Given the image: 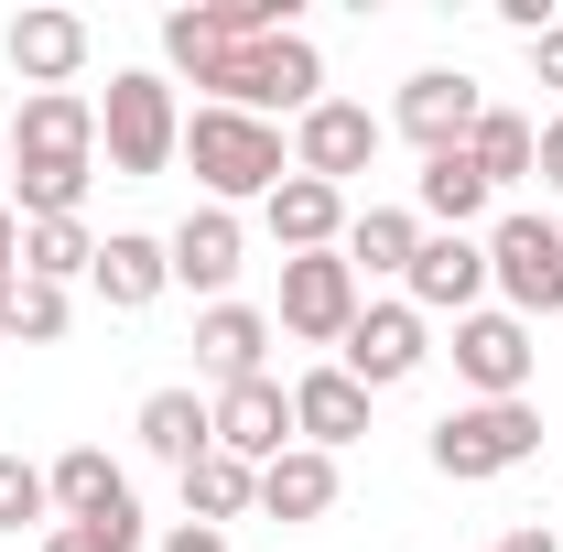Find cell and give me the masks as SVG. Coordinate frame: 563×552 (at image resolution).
Returning a JSON list of instances; mask_svg holds the SVG:
<instances>
[{"label": "cell", "mask_w": 563, "mask_h": 552, "mask_svg": "<svg viewBox=\"0 0 563 552\" xmlns=\"http://www.w3.org/2000/svg\"><path fill=\"white\" fill-rule=\"evenodd\" d=\"M163 55L196 76V87H217V109H314V87H325V66H314V44L303 33H261V44H228L207 11H163Z\"/></svg>", "instance_id": "1"}, {"label": "cell", "mask_w": 563, "mask_h": 552, "mask_svg": "<svg viewBox=\"0 0 563 552\" xmlns=\"http://www.w3.org/2000/svg\"><path fill=\"white\" fill-rule=\"evenodd\" d=\"M87 174H98V109H87L76 87L22 98V120H11V185H22V217H33V228H44V217H76Z\"/></svg>", "instance_id": "2"}, {"label": "cell", "mask_w": 563, "mask_h": 552, "mask_svg": "<svg viewBox=\"0 0 563 552\" xmlns=\"http://www.w3.org/2000/svg\"><path fill=\"white\" fill-rule=\"evenodd\" d=\"M98 152H109V174L120 185H152L174 152H185V120H174V87L152 66L109 76V98H98Z\"/></svg>", "instance_id": "3"}, {"label": "cell", "mask_w": 563, "mask_h": 552, "mask_svg": "<svg viewBox=\"0 0 563 552\" xmlns=\"http://www.w3.org/2000/svg\"><path fill=\"white\" fill-rule=\"evenodd\" d=\"M185 152H196V174H207V196H272L282 174H292V152H282L272 120H250V109H196L185 120Z\"/></svg>", "instance_id": "4"}, {"label": "cell", "mask_w": 563, "mask_h": 552, "mask_svg": "<svg viewBox=\"0 0 563 552\" xmlns=\"http://www.w3.org/2000/svg\"><path fill=\"white\" fill-rule=\"evenodd\" d=\"M520 455H542V412L531 401H466L433 422V466L444 477H509Z\"/></svg>", "instance_id": "5"}, {"label": "cell", "mask_w": 563, "mask_h": 552, "mask_svg": "<svg viewBox=\"0 0 563 552\" xmlns=\"http://www.w3.org/2000/svg\"><path fill=\"white\" fill-rule=\"evenodd\" d=\"M488 281L520 314H563V228L553 217H498L488 228Z\"/></svg>", "instance_id": "6"}, {"label": "cell", "mask_w": 563, "mask_h": 552, "mask_svg": "<svg viewBox=\"0 0 563 552\" xmlns=\"http://www.w3.org/2000/svg\"><path fill=\"white\" fill-rule=\"evenodd\" d=\"M44 487H55V509H66L76 531H109L120 552H141V498H131V477H120L98 444H76V455H66Z\"/></svg>", "instance_id": "7"}, {"label": "cell", "mask_w": 563, "mask_h": 552, "mask_svg": "<svg viewBox=\"0 0 563 552\" xmlns=\"http://www.w3.org/2000/svg\"><path fill=\"white\" fill-rule=\"evenodd\" d=\"M282 325L314 336V346H347V325H357V272L336 261V250L282 261Z\"/></svg>", "instance_id": "8"}, {"label": "cell", "mask_w": 563, "mask_h": 552, "mask_svg": "<svg viewBox=\"0 0 563 552\" xmlns=\"http://www.w3.org/2000/svg\"><path fill=\"white\" fill-rule=\"evenodd\" d=\"M531 325L520 314H455V379L477 390V401H520V379H531Z\"/></svg>", "instance_id": "9"}, {"label": "cell", "mask_w": 563, "mask_h": 552, "mask_svg": "<svg viewBox=\"0 0 563 552\" xmlns=\"http://www.w3.org/2000/svg\"><path fill=\"white\" fill-rule=\"evenodd\" d=\"M422 357V314L412 303H357V325H347V346H336V368H347L357 390H390V379H412Z\"/></svg>", "instance_id": "10"}, {"label": "cell", "mask_w": 563, "mask_h": 552, "mask_svg": "<svg viewBox=\"0 0 563 552\" xmlns=\"http://www.w3.org/2000/svg\"><path fill=\"white\" fill-rule=\"evenodd\" d=\"M217 455H239V466L292 455V390H282L272 368H261V379H239V390H217Z\"/></svg>", "instance_id": "11"}, {"label": "cell", "mask_w": 563, "mask_h": 552, "mask_svg": "<svg viewBox=\"0 0 563 552\" xmlns=\"http://www.w3.org/2000/svg\"><path fill=\"white\" fill-rule=\"evenodd\" d=\"M477 120H488V98H477V76H455V66H422L412 87H401V131L422 141V163H433V152H466Z\"/></svg>", "instance_id": "12"}, {"label": "cell", "mask_w": 563, "mask_h": 552, "mask_svg": "<svg viewBox=\"0 0 563 552\" xmlns=\"http://www.w3.org/2000/svg\"><path fill=\"white\" fill-rule=\"evenodd\" d=\"M368 152H379V120L347 109V98H314V109H303V131H292V174L336 185V174H357Z\"/></svg>", "instance_id": "13"}, {"label": "cell", "mask_w": 563, "mask_h": 552, "mask_svg": "<svg viewBox=\"0 0 563 552\" xmlns=\"http://www.w3.org/2000/svg\"><path fill=\"white\" fill-rule=\"evenodd\" d=\"M401 281H412V314H466L488 292V250L477 239H422Z\"/></svg>", "instance_id": "14"}, {"label": "cell", "mask_w": 563, "mask_h": 552, "mask_svg": "<svg viewBox=\"0 0 563 552\" xmlns=\"http://www.w3.org/2000/svg\"><path fill=\"white\" fill-rule=\"evenodd\" d=\"M292 433L314 444V455H336L368 433V390H357L347 368H314V379H292Z\"/></svg>", "instance_id": "15"}, {"label": "cell", "mask_w": 563, "mask_h": 552, "mask_svg": "<svg viewBox=\"0 0 563 552\" xmlns=\"http://www.w3.org/2000/svg\"><path fill=\"white\" fill-rule=\"evenodd\" d=\"M163 261H174V281H196V292H228V281H239V217L196 207L174 239H163Z\"/></svg>", "instance_id": "16"}, {"label": "cell", "mask_w": 563, "mask_h": 552, "mask_svg": "<svg viewBox=\"0 0 563 552\" xmlns=\"http://www.w3.org/2000/svg\"><path fill=\"white\" fill-rule=\"evenodd\" d=\"M11 66L33 76V98L66 87V76L87 66V22H76V11H22V22H11Z\"/></svg>", "instance_id": "17"}, {"label": "cell", "mask_w": 563, "mask_h": 552, "mask_svg": "<svg viewBox=\"0 0 563 552\" xmlns=\"http://www.w3.org/2000/svg\"><path fill=\"white\" fill-rule=\"evenodd\" d=\"M336 228H347V196L336 185H314V174H282L272 185V239L303 261V250H336Z\"/></svg>", "instance_id": "18"}, {"label": "cell", "mask_w": 563, "mask_h": 552, "mask_svg": "<svg viewBox=\"0 0 563 552\" xmlns=\"http://www.w3.org/2000/svg\"><path fill=\"white\" fill-rule=\"evenodd\" d=\"M141 444H152L163 466L217 455V401H196V390H152V401H141Z\"/></svg>", "instance_id": "19"}, {"label": "cell", "mask_w": 563, "mask_h": 552, "mask_svg": "<svg viewBox=\"0 0 563 552\" xmlns=\"http://www.w3.org/2000/svg\"><path fill=\"white\" fill-rule=\"evenodd\" d=\"M261 509H272V520H325V509H336V455H314V444L272 455V466H261Z\"/></svg>", "instance_id": "20"}, {"label": "cell", "mask_w": 563, "mask_h": 552, "mask_svg": "<svg viewBox=\"0 0 563 552\" xmlns=\"http://www.w3.org/2000/svg\"><path fill=\"white\" fill-rule=\"evenodd\" d=\"M261 346H272V325H261L250 303H207V325H196V357L217 368V390L261 379Z\"/></svg>", "instance_id": "21"}, {"label": "cell", "mask_w": 563, "mask_h": 552, "mask_svg": "<svg viewBox=\"0 0 563 552\" xmlns=\"http://www.w3.org/2000/svg\"><path fill=\"white\" fill-rule=\"evenodd\" d=\"M87 281H98L120 314H141V303L174 281V261H163V239H98V272H87Z\"/></svg>", "instance_id": "22"}, {"label": "cell", "mask_w": 563, "mask_h": 552, "mask_svg": "<svg viewBox=\"0 0 563 552\" xmlns=\"http://www.w3.org/2000/svg\"><path fill=\"white\" fill-rule=\"evenodd\" d=\"M422 217H433L444 239H466V217H488V174H477L466 152H433V163H422Z\"/></svg>", "instance_id": "23"}, {"label": "cell", "mask_w": 563, "mask_h": 552, "mask_svg": "<svg viewBox=\"0 0 563 552\" xmlns=\"http://www.w3.org/2000/svg\"><path fill=\"white\" fill-rule=\"evenodd\" d=\"M250 498H261V466H239V455H196V466H185V520H239V509H250Z\"/></svg>", "instance_id": "24"}, {"label": "cell", "mask_w": 563, "mask_h": 552, "mask_svg": "<svg viewBox=\"0 0 563 552\" xmlns=\"http://www.w3.org/2000/svg\"><path fill=\"white\" fill-rule=\"evenodd\" d=\"M531 152H542V131H531L520 109H488V120L466 131V163L488 174V196H498V185H520V174H531Z\"/></svg>", "instance_id": "25"}, {"label": "cell", "mask_w": 563, "mask_h": 552, "mask_svg": "<svg viewBox=\"0 0 563 552\" xmlns=\"http://www.w3.org/2000/svg\"><path fill=\"white\" fill-rule=\"evenodd\" d=\"M76 272H98V239H87L76 217H44V228H22V281H55V292H66Z\"/></svg>", "instance_id": "26"}, {"label": "cell", "mask_w": 563, "mask_h": 552, "mask_svg": "<svg viewBox=\"0 0 563 552\" xmlns=\"http://www.w3.org/2000/svg\"><path fill=\"white\" fill-rule=\"evenodd\" d=\"M412 250H422V217L412 207H368L347 228V272H412Z\"/></svg>", "instance_id": "27"}, {"label": "cell", "mask_w": 563, "mask_h": 552, "mask_svg": "<svg viewBox=\"0 0 563 552\" xmlns=\"http://www.w3.org/2000/svg\"><path fill=\"white\" fill-rule=\"evenodd\" d=\"M0 336L55 346V336H66V292H55V281H11V292H0Z\"/></svg>", "instance_id": "28"}, {"label": "cell", "mask_w": 563, "mask_h": 552, "mask_svg": "<svg viewBox=\"0 0 563 552\" xmlns=\"http://www.w3.org/2000/svg\"><path fill=\"white\" fill-rule=\"evenodd\" d=\"M44 509H55V487L33 477L22 455H0V531H22V520H44Z\"/></svg>", "instance_id": "29"}, {"label": "cell", "mask_w": 563, "mask_h": 552, "mask_svg": "<svg viewBox=\"0 0 563 552\" xmlns=\"http://www.w3.org/2000/svg\"><path fill=\"white\" fill-rule=\"evenodd\" d=\"M163 552H228V531H207V520H174V531H163Z\"/></svg>", "instance_id": "30"}, {"label": "cell", "mask_w": 563, "mask_h": 552, "mask_svg": "<svg viewBox=\"0 0 563 552\" xmlns=\"http://www.w3.org/2000/svg\"><path fill=\"white\" fill-rule=\"evenodd\" d=\"M11 281H22V217L0 207V292H11Z\"/></svg>", "instance_id": "31"}, {"label": "cell", "mask_w": 563, "mask_h": 552, "mask_svg": "<svg viewBox=\"0 0 563 552\" xmlns=\"http://www.w3.org/2000/svg\"><path fill=\"white\" fill-rule=\"evenodd\" d=\"M531 174H542V185H553V196H563V120H553V131H542V152H531Z\"/></svg>", "instance_id": "32"}, {"label": "cell", "mask_w": 563, "mask_h": 552, "mask_svg": "<svg viewBox=\"0 0 563 552\" xmlns=\"http://www.w3.org/2000/svg\"><path fill=\"white\" fill-rule=\"evenodd\" d=\"M531 66H542V87H563V22L542 33V44H531Z\"/></svg>", "instance_id": "33"}, {"label": "cell", "mask_w": 563, "mask_h": 552, "mask_svg": "<svg viewBox=\"0 0 563 552\" xmlns=\"http://www.w3.org/2000/svg\"><path fill=\"white\" fill-rule=\"evenodd\" d=\"M44 552H120V542H109V531H76V520H66V531H55Z\"/></svg>", "instance_id": "34"}, {"label": "cell", "mask_w": 563, "mask_h": 552, "mask_svg": "<svg viewBox=\"0 0 563 552\" xmlns=\"http://www.w3.org/2000/svg\"><path fill=\"white\" fill-rule=\"evenodd\" d=\"M498 552H563V542H553V531H509Z\"/></svg>", "instance_id": "35"}, {"label": "cell", "mask_w": 563, "mask_h": 552, "mask_svg": "<svg viewBox=\"0 0 563 552\" xmlns=\"http://www.w3.org/2000/svg\"><path fill=\"white\" fill-rule=\"evenodd\" d=\"M0 185H11V131H0Z\"/></svg>", "instance_id": "36"}, {"label": "cell", "mask_w": 563, "mask_h": 552, "mask_svg": "<svg viewBox=\"0 0 563 552\" xmlns=\"http://www.w3.org/2000/svg\"><path fill=\"white\" fill-rule=\"evenodd\" d=\"M553 542H563V531H553Z\"/></svg>", "instance_id": "37"}]
</instances>
